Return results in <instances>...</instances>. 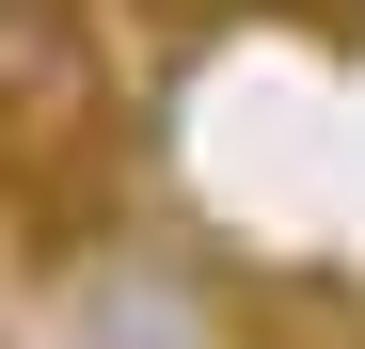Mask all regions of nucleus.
I'll use <instances>...</instances> for the list:
<instances>
[{
	"mask_svg": "<svg viewBox=\"0 0 365 349\" xmlns=\"http://www.w3.org/2000/svg\"><path fill=\"white\" fill-rule=\"evenodd\" d=\"M64 286V333L80 349H238V286H175V270H128V254H80V270H48Z\"/></svg>",
	"mask_w": 365,
	"mask_h": 349,
	"instance_id": "obj_2",
	"label": "nucleus"
},
{
	"mask_svg": "<svg viewBox=\"0 0 365 349\" xmlns=\"http://www.w3.org/2000/svg\"><path fill=\"white\" fill-rule=\"evenodd\" d=\"M16 143H111V32H96V0H0V159Z\"/></svg>",
	"mask_w": 365,
	"mask_h": 349,
	"instance_id": "obj_1",
	"label": "nucleus"
},
{
	"mask_svg": "<svg viewBox=\"0 0 365 349\" xmlns=\"http://www.w3.org/2000/svg\"><path fill=\"white\" fill-rule=\"evenodd\" d=\"M270 16H302V32H365V0H270Z\"/></svg>",
	"mask_w": 365,
	"mask_h": 349,
	"instance_id": "obj_3",
	"label": "nucleus"
},
{
	"mask_svg": "<svg viewBox=\"0 0 365 349\" xmlns=\"http://www.w3.org/2000/svg\"><path fill=\"white\" fill-rule=\"evenodd\" d=\"M159 16H222V0H159Z\"/></svg>",
	"mask_w": 365,
	"mask_h": 349,
	"instance_id": "obj_4",
	"label": "nucleus"
}]
</instances>
